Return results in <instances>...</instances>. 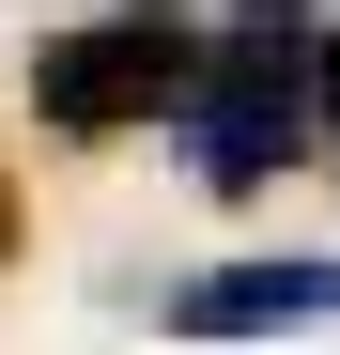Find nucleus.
Wrapping results in <instances>:
<instances>
[{
	"mask_svg": "<svg viewBox=\"0 0 340 355\" xmlns=\"http://www.w3.org/2000/svg\"><path fill=\"white\" fill-rule=\"evenodd\" d=\"M278 324H340V248H263L170 293V340H278Z\"/></svg>",
	"mask_w": 340,
	"mask_h": 355,
	"instance_id": "nucleus-3",
	"label": "nucleus"
},
{
	"mask_svg": "<svg viewBox=\"0 0 340 355\" xmlns=\"http://www.w3.org/2000/svg\"><path fill=\"white\" fill-rule=\"evenodd\" d=\"M186 78H201V16L186 0H108V16L31 46V124L46 139H139V124L186 108Z\"/></svg>",
	"mask_w": 340,
	"mask_h": 355,
	"instance_id": "nucleus-2",
	"label": "nucleus"
},
{
	"mask_svg": "<svg viewBox=\"0 0 340 355\" xmlns=\"http://www.w3.org/2000/svg\"><path fill=\"white\" fill-rule=\"evenodd\" d=\"M309 139L340 155V31H325V62H309Z\"/></svg>",
	"mask_w": 340,
	"mask_h": 355,
	"instance_id": "nucleus-4",
	"label": "nucleus"
},
{
	"mask_svg": "<svg viewBox=\"0 0 340 355\" xmlns=\"http://www.w3.org/2000/svg\"><path fill=\"white\" fill-rule=\"evenodd\" d=\"M309 62H325V16L309 0H232V16L201 31V78H186V170L216 201L278 186V170L309 155Z\"/></svg>",
	"mask_w": 340,
	"mask_h": 355,
	"instance_id": "nucleus-1",
	"label": "nucleus"
},
{
	"mask_svg": "<svg viewBox=\"0 0 340 355\" xmlns=\"http://www.w3.org/2000/svg\"><path fill=\"white\" fill-rule=\"evenodd\" d=\"M16 248H31V216H16V170H0V263H16Z\"/></svg>",
	"mask_w": 340,
	"mask_h": 355,
	"instance_id": "nucleus-5",
	"label": "nucleus"
}]
</instances>
